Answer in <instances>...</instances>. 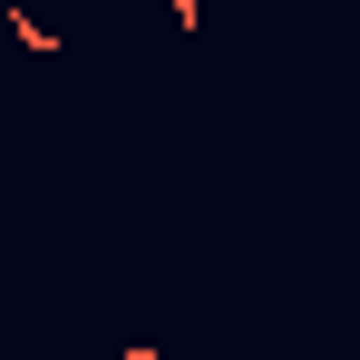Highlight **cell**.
<instances>
[{"mask_svg": "<svg viewBox=\"0 0 360 360\" xmlns=\"http://www.w3.org/2000/svg\"><path fill=\"white\" fill-rule=\"evenodd\" d=\"M127 360H156V351H146V341H136V351H127Z\"/></svg>", "mask_w": 360, "mask_h": 360, "instance_id": "cell-1", "label": "cell"}]
</instances>
